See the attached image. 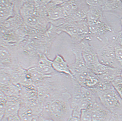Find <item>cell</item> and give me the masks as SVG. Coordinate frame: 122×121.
I'll return each mask as SVG.
<instances>
[{"mask_svg":"<svg viewBox=\"0 0 122 121\" xmlns=\"http://www.w3.org/2000/svg\"><path fill=\"white\" fill-rule=\"evenodd\" d=\"M27 35L26 26L20 13L0 23V44L18 45Z\"/></svg>","mask_w":122,"mask_h":121,"instance_id":"obj_3","label":"cell"},{"mask_svg":"<svg viewBox=\"0 0 122 121\" xmlns=\"http://www.w3.org/2000/svg\"><path fill=\"white\" fill-rule=\"evenodd\" d=\"M100 81V79L98 76L91 72L81 85L84 87L92 90L96 87Z\"/></svg>","mask_w":122,"mask_h":121,"instance_id":"obj_21","label":"cell"},{"mask_svg":"<svg viewBox=\"0 0 122 121\" xmlns=\"http://www.w3.org/2000/svg\"><path fill=\"white\" fill-rule=\"evenodd\" d=\"M120 76L122 79V69L121 72Z\"/></svg>","mask_w":122,"mask_h":121,"instance_id":"obj_39","label":"cell"},{"mask_svg":"<svg viewBox=\"0 0 122 121\" xmlns=\"http://www.w3.org/2000/svg\"><path fill=\"white\" fill-rule=\"evenodd\" d=\"M113 40L122 47V31L118 32L113 37Z\"/></svg>","mask_w":122,"mask_h":121,"instance_id":"obj_31","label":"cell"},{"mask_svg":"<svg viewBox=\"0 0 122 121\" xmlns=\"http://www.w3.org/2000/svg\"><path fill=\"white\" fill-rule=\"evenodd\" d=\"M91 108L92 121H110L111 119L113 114L102 105L98 98Z\"/></svg>","mask_w":122,"mask_h":121,"instance_id":"obj_10","label":"cell"},{"mask_svg":"<svg viewBox=\"0 0 122 121\" xmlns=\"http://www.w3.org/2000/svg\"><path fill=\"white\" fill-rule=\"evenodd\" d=\"M71 97V93L67 90L55 92L45 101L41 115L54 121H68L72 116Z\"/></svg>","mask_w":122,"mask_h":121,"instance_id":"obj_1","label":"cell"},{"mask_svg":"<svg viewBox=\"0 0 122 121\" xmlns=\"http://www.w3.org/2000/svg\"><path fill=\"white\" fill-rule=\"evenodd\" d=\"M68 121H81L80 118L72 116Z\"/></svg>","mask_w":122,"mask_h":121,"instance_id":"obj_35","label":"cell"},{"mask_svg":"<svg viewBox=\"0 0 122 121\" xmlns=\"http://www.w3.org/2000/svg\"><path fill=\"white\" fill-rule=\"evenodd\" d=\"M25 73L28 79L34 83H38L52 77V75H46L42 73L36 66L30 68L25 72Z\"/></svg>","mask_w":122,"mask_h":121,"instance_id":"obj_19","label":"cell"},{"mask_svg":"<svg viewBox=\"0 0 122 121\" xmlns=\"http://www.w3.org/2000/svg\"><path fill=\"white\" fill-rule=\"evenodd\" d=\"M73 45V46L71 48V50L75 56V61L73 63L69 65V67L73 76L89 69L87 67L83 58L81 47L80 44Z\"/></svg>","mask_w":122,"mask_h":121,"instance_id":"obj_9","label":"cell"},{"mask_svg":"<svg viewBox=\"0 0 122 121\" xmlns=\"http://www.w3.org/2000/svg\"><path fill=\"white\" fill-rule=\"evenodd\" d=\"M7 119L8 121H21L18 114L10 117Z\"/></svg>","mask_w":122,"mask_h":121,"instance_id":"obj_34","label":"cell"},{"mask_svg":"<svg viewBox=\"0 0 122 121\" xmlns=\"http://www.w3.org/2000/svg\"><path fill=\"white\" fill-rule=\"evenodd\" d=\"M20 64L15 46L0 44L1 69L10 68Z\"/></svg>","mask_w":122,"mask_h":121,"instance_id":"obj_6","label":"cell"},{"mask_svg":"<svg viewBox=\"0 0 122 121\" xmlns=\"http://www.w3.org/2000/svg\"><path fill=\"white\" fill-rule=\"evenodd\" d=\"M89 26L90 31L93 36H100L104 35L108 32L113 31L112 27L104 20Z\"/></svg>","mask_w":122,"mask_h":121,"instance_id":"obj_15","label":"cell"},{"mask_svg":"<svg viewBox=\"0 0 122 121\" xmlns=\"http://www.w3.org/2000/svg\"><path fill=\"white\" fill-rule=\"evenodd\" d=\"M21 104L20 98L8 97L4 117L8 118L13 115L18 114Z\"/></svg>","mask_w":122,"mask_h":121,"instance_id":"obj_16","label":"cell"},{"mask_svg":"<svg viewBox=\"0 0 122 121\" xmlns=\"http://www.w3.org/2000/svg\"><path fill=\"white\" fill-rule=\"evenodd\" d=\"M9 72L5 69H1V87L6 85L9 84L10 82L11 76Z\"/></svg>","mask_w":122,"mask_h":121,"instance_id":"obj_25","label":"cell"},{"mask_svg":"<svg viewBox=\"0 0 122 121\" xmlns=\"http://www.w3.org/2000/svg\"><path fill=\"white\" fill-rule=\"evenodd\" d=\"M83 58L88 68L91 71L100 63L97 52L89 41L85 40L80 43Z\"/></svg>","mask_w":122,"mask_h":121,"instance_id":"obj_7","label":"cell"},{"mask_svg":"<svg viewBox=\"0 0 122 121\" xmlns=\"http://www.w3.org/2000/svg\"><path fill=\"white\" fill-rule=\"evenodd\" d=\"M113 88L122 99V79L120 76L115 79L112 82Z\"/></svg>","mask_w":122,"mask_h":121,"instance_id":"obj_28","label":"cell"},{"mask_svg":"<svg viewBox=\"0 0 122 121\" xmlns=\"http://www.w3.org/2000/svg\"><path fill=\"white\" fill-rule=\"evenodd\" d=\"M89 6L86 0L83 1L81 6L74 13L63 19L64 23L67 22H78L86 20Z\"/></svg>","mask_w":122,"mask_h":121,"instance_id":"obj_14","label":"cell"},{"mask_svg":"<svg viewBox=\"0 0 122 121\" xmlns=\"http://www.w3.org/2000/svg\"><path fill=\"white\" fill-rule=\"evenodd\" d=\"M83 1L64 0L61 4V5L64 9L66 18L72 14L76 11L81 6Z\"/></svg>","mask_w":122,"mask_h":121,"instance_id":"obj_20","label":"cell"},{"mask_svg":"<svg viewBox=\"0 0 122 121\" xmlns=\"http://www.w3.org/2000/svg\"><path fill=\"white\" fill-rule=\"evenodd\" d=\"M7 101L6 100H0V120L5 116Z\"/></svg>","mask_w":122,"mask_h":121,"instance_id":"obj_32","label":"cell"},{"mask_svg":"<svg viewBox=\"0 0 122 121\" xmlns=\"http://www.w3.org/2000/svg\"><path fill=\"white\" fill-rule=\"evenodd\" d=\"M86 2L89 6L99 7L102 8L104 5L105 0H86Z\"/></svg>","mask_w":122,"mask_h":121,"instance_id":"obj_30","label":"cell"},{"mask_svg":"<svg viewBox=\"0 0 122 121\" xmlns=\"http://www.w3.org/2000/svg\"><path fill=\"white\" fill-rule=\"evenodd\" d=\"M52 61L48 58L47 55L43 54H40L36 66L44 74L52 75L55 72L53 69L52 64Z\"/></svg>","mask_w":122,"mask_h":121,"instance_id":"obj_17","label":"cell"},{"mask_svg":"<svg viewBox=\"0 0 122 121\" xmlns=\"http://www.w3.org/2000/svg\"><path fill=\"white\" fill-rule=\"evenodd\" d=\"M122 69L111 67L106 73L98 76L100 80L112 82L116 77L120 76Z\"/></svg>","mask_w":122,"mask_h":121,"instance_id":"obj_23","label":"cell"},{"mask_svg":"<svg viewBox=\"0 0 122 121\" xmlns=\"http://www.w3.org/2000/svg\"><path fill=\"white\" fill-rule=\"evenodd\" d=\"M112 41L114 45L116 59L122 69V47L114 40Z\"/></svg>","mask_w":122,"mask_h":121,"instance_id":"obj_26","label":"cell"},{"mask_svg":"<svg viewBox=\"0 0 122 121\" xmlns=\"http://www.w3.org/2000/svg\"><path fill=\"white\" fill-rule=\"evenodd\" d=\"M102 9L103 12L114 15L120 19L122 17L121 0H105Z\"/></svg>","mask_w":122,"mask_h":121,"instance_id":"obj_11","label":"cell"},{"mask_svg":"<svg viewBox=\"0 0 122 121\" xmlns=\"http://www.w3.org/2000/svg\"><path fill=\"white\" fill-rule=\"evenodd\" d=\"M117 121H122V117L117 116Z\"/></svg>","mask_w":122,"mask_h":121,"instance_id":"obj_37","label":"cell"},{"mask_svg":"<svg viewBox=\"0 0 122 121\" xmlns=\"http://www.w3.org/2000/svg\"><path fill=\"white\" fill-rule=\"evenodd\" d=\"M102 105L113 114L122 117V99L114 88L95 93Z\"/></svg>","mask_w":122,"mask_h":121,"instance_id":"obj_4","label":"cell"},{"mask_svg":"<svg viewBox=\"0 0 122 121\" xmlns=\"http://www.w3.org/2000/svg\"><path fill=\"white\" fill-rule=\"evenodd\" d=\"M15 0L0 1V23L15 15Z\"/></svg>","mask_w":122,"mask_h":121,"instance_id":"obj_12","label":"cell"},{"mask_svg":"<svg viewBox=\"0 0 122 121\" xmlns=\"http://www.w3.org/2000/svg\"><path fill=\"white\" fill-rule=\"evenodd\" d=\"M0 121H8L7 118L4 117L0 120Z\"/></svg>","mask_w":122,"mask_h":121,"instance_id":"obj_36","label":"cell"},{"mask_svg":"<svg viewBox=\"0 0 122 121\" xmlns=\"http://www.w3.org/2000/svg\"><path fill=\"white\" fill-rule=\"evenodd\" d=\"M111 67L100 63L92 69V72L98 76L105 74L108 71Z\"/></svg>","mask_w":122,"mask_h":121,"instance_id":"obj_27","label":"cell"},{"mask_svg":"<svg viewBox=\"0 0 122 121\" xmlns=\"http://www.w3.org/2000/svg\"><path fill=\"white\" fill-rule=\"evenodd\" d=\"M120 19L121 25L122 27V17Z\"/></svg>","mask_w":122,"mask_h":121,"instance_id":"obj_38","label":"cell"},{"mask_svg":"<svg viewBox=\"0 0 122 121\" xmlns=\"http://www.w3.org/2000/svg\"><path fill=\"white\" fill-rule=\"evenodd\" d=\"M21 121H33L34 117L33 112L30 107L21 103V107L18 113Z\"/></svg>","mask_w":122,"mask_h":121,"instance_id":"obj_22","label":"cell"},{"mask_svg":"<svg viewBox=\"0 0 122 121\" xmlns=\"http://www.w3.org/2000/svg\"><path fill=\"white\" fill-rule=\"evenodd\" d=\"M91 106L81 111L80 118L81 121H92Z\"/></svg>","mask_w":122,"mask_h":121,"instance_id":"obj_29","label":"cell"},{"mask_svg":"<svg viewBox=\"0 0 122 121\" xmlns=\"http://www.w3.org/2000/svg\"><path fill=\"white\" fill-rule=\"evenodd\" d=\"M97 52L100 63L109 67L122 69L116 59L114 45L112 40L107 43Z\"/></svg>","mask_w":122,"mask_h":121,"instance_id":"obj_5","label":"cell"},{"mask_svg":"<svg viewBox=\"0 0 122 121\" xmlns=\"http://www.w3.org/2000/svg\"><path fill=\"white\" fill-rule=\"evenodd\" d=\"M103 13V9L101 8L89 6L86 18L88 25H90L100 21L104 20Z\"/></svg>","mask_w":122,"mask_h":121,"instance_id":"obj_18","label":"cell"},{"mask_svg":"<svg viewBox=\"0 0 122 121\" xmlns=\"http://www.w3.org/2000/svg\"><path fill=\"white\" fill-rule=\"evenodd\" d=\"M53 69L55 72L68 75L71 78L73 77L69 69V65L61 55H56L52 64Z\"/></svg>","mask_w":122,"mask_h":121,"instance_id":"obj_13","label":"cell"},{"mask_svg":"<svg viewBox=\"0 0 122 121\" xmlns=\"http://www.w3.org/2000/svg\"><path fill=\"white\" fill-rule=\"evenodd\" d=\"M46 5L38 0H26L20 10V14L28 31L44 33L50 24L45 9Z\"/></svg>","mask_w":122,"mask_h":121,"instance_id":"obj_2","label":"cell"},{"mask_svg":"<svg viewBox=\"0 0 122 121\" xmlns=\"http://www.w3.org/2000/svg\"><path fill=\"white\" fill-rule=\"evenodd\" d=\"M64 1L50 0L46 5L45 12L50 23L66 18L64 9L61 5Z\"/></svg>","mask_w":122,"mask_h":121,"instance_id":"obj_8","label":"cell"},{"mask_svg":"<svg viewBox=\"0 0 122 121\" xmlns=\"http://www.w3.org/2000/svg\"><path fill=\"white\" fill-rule=\"evenodd\" d=\"M113 88L111 82L100 80L97 86L92 90L95 93L101 92L108 90Z\"/></svg>","mask_w":122,"mask_h":121,"instance_id":"obj_24","label":"cell"},{"mask_svg":"<svg viewBox=\"0 0 122 121\" xmlns=\"http://www.w3.org/2000/svg\"><path fill=\"white\" fill-rule=\"evenodd\" d=\"M33 121H54L50 118L44 117L41 115L34 116Z\"/></svg>","mask_w":122,"mask_h":121,"instance_id":"obj_33","label":"cell"}]
</instances>
